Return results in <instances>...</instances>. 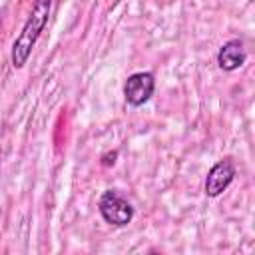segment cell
<instances>
[{
	"label": "cell",
	"instance_id": "5b68a950",
	"mask_svg": "<svg viewBox=\"0 0 255 255\" xmlns=\"http://www.w3.org/2000/svg\"><path fill=\"white\" fill-rule=\"evenodd\" d=\"M245 60H247V54H245L243 42L237 38L225 42L217 52V66L225 72H233V70L241 68L245 64Z\"/></svg>",
	"mask_w": 255,
	"mask_h": 255
},
{
	"label": "cell",
	"instance_id": "52a82bcc",
	"mask_svg": "<svg viewBox=\"0 0 255 255\" xmlns=\"http://www.w3.org/2000/svg\"><path fill=\"white\" fill-rule=\"evenodd\" d=\"M0 24H2V12H0Z\"/></svg>",
	"mask_w": 255,
	"mask_h": 255
},
{
	"label": "cell",
	"instance_id": "8992f818",
	"mask_svg": "<svg viewBox=\"0 0 255 255\" xmlns=\"http://www.w3.org/2000/svg\"><path fill=\"white\" fill-rule=\"evenodd\" d=\"M116 157H118V151H112V153H106V155L102 157V163H104V165H110V163L114 165V161H116Z\"/></svg>",
	"mask_w": 255,
	"mask_h": 255
},
{
	"label": "cell",
	"instance_id": "7a4b0ae2",
	"mask_svg": "<svg viewBox=\"0 0 255 255\" xmlns=\"http://www.w3.org/2000/svg\"><path fill=\"white\" fill-rule=\"evenodd\" d=\"M98 209H100V215L104 217V221L110 225H116V227H124L133 219L131 203L116 189H108L102 193V197L98 201Z\"/></svg>",
	"mask_w": 255,
	"mask_h": 255
},
{
	"label": "cell",
	"instance_id": "6da1fadb",
	"mask_svg": "<svg viewBox=\"0 0 255 255\" xmlns=\"http://www.w3.org/2000/svg\"><path fill=\"white\" fill-rule=\"evenodd\" d=\"M50 10H52V0H34L32 10H30V14H28V20H26V24L22 26V32L18 34V38H16L14 44H12L10 60H12V66H14L16 70L24 68V64L28 62L34 44L38 42L40 34L44 32V28H46V24H48Z\"/></svg>",
	"mask_w": 255,
	"mask_h": 255
},
{
	"label": "cell",
	"instance_id": "277c9868",
	"mask_svg": "<svg viewBox=\"0 0 255 255\" xmlns=\"http://www.w3.org/2000/svg\"><path fill=\"white\" fill-rule=\"evenodd\" d=\"M235 177V163L225 157V159H219L217 163L211 165V169L207 171V177H205V195L207 197H217L221 195L233 181Z\"/></svg>",
	"mask_w": 255,
	"mask_h": 255
},
{
	"label": "cell",
	"instance_id": "3957f363",
	"mask_svg": "<svg viewBox=\"0 0 255 255\" xmlns=\"http://www.w3.org/2000/svg\"><path fill=\"white\" fill-rule=\"evenodd\" d=\"M155 90V78L151 72H135L124 84V98L129 106L139 108L143 106Z\"/></svg>",
	"mask_w": 255,
	"mask_h": 255
}]
</instances>
